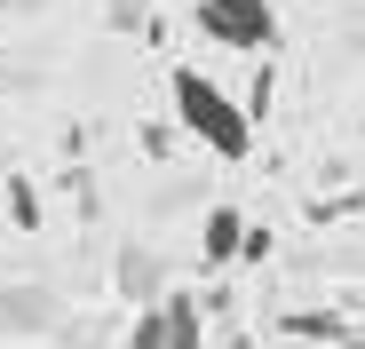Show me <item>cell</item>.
I'll list each match as a JSON object with an SVG mask.
<instances>
[{
	"mask_svg": "<svg viewBox=\"0 0 365 349\" xmlns=\"http://www.w3.org/2000/svg\"><path fill=\"white\" fill-rule=\"evenodd\" d=\"M167 95H175L182 135H199L215 159H247V151H255V111L238 103V95H222L207 72H175V80H167Z\"/></svg>",
	"mask_w": 365,
	"mask_h": 349,
	"instance_id": "obj_1",
	"label": "cell"
},
{
	"mask_svg": "<svg viewBox=\"0 0 365 349\" xmlns=\"http://www.w3.org/2000/svg\"><path fill=\"white\" fill-rule=\"evenodd\" d=\"M199 32L230 56H262L278 40V9L270 0H199Z\"/></svg>",
	"mask_w": 365,
	"mask_h": 349,
	"instance_id": "obj_2",
	"label": "cell"
},
{
	"mask_svg": "<svg viewBox=\"0 0 365 349\" xmlns=\"http://www.w3.org/2000/svg\"><path fill=\"white\" fill-rule=\"evenodd\" d=\"M48 325H56V294L48 286H0V341L48 333Z\"/></svg>",
	"mask_w": 365,
	"mask_h": 349,
	"instance_id": "obj_3",
	"label": "cell"
},
{
	"mask_svg": "<svg viewBox=\"0 0 365 349\" xmlns=\"http://www.w3.org/2000/svg\"><path fill=\"white\" fill-rule=\"evenodd\" d=\"M238 239H247V214H238V207H207V222H199V262H207V270H230V262H238Z\"/></svg>",
	"mask_w": 365,
	"mask_h": 349,
	"instance_id": "obj_4",
	"label": "cell"
},
{
	"mask_svg": "<svg viewBox=\"0 0 365 349\" xmlns=\"http://www.w3.org/2000/svg\"><path fill=\"white\" fill-rule=\"evenodd\" d=\"M111 278H119V302H128V310H135V302H151L159 286H167V270H159V254H151V246H119V270H111Z\"/></svg>",
	"mask_w": 365,
	"mask_h": 349,
	"instance_id": "obj_5",
	"label": "cell"
},
{
	"mask_svg": "<svg viewBox=\"0 0 365 349\" xmlns=\"http://www.w3.org/2000/svg\"><path fill=\"white\" fill-rule=\"evenodd\" d=\"M159 318H167V349H207V310H199V294H159Z\"/></svg>",
	"mask_w": 365,
	"mask_h": 349,
	"instance_id": "obj_6",
	"label": "cell"
},
{
	"mask_svg": "<svg viewBox=\"0 0 365 349\" xmlns=\"http://www.w3.org/2000/svg\"><path fill=\"white\" fill-rule=\"evenodd\" d=\"M9 222L16 230H40L48 214H40V183H32V174H9Z\"/></svg>",
	"mask_w": 365,
	"mask_h": 349,
	"instance_id": "obj_7",
	"label": "cell"
},
{
	"mask_svg": "<svg viewBox=\"0 0 365 349\" xmlns=\"http://www.w3.org/2000/svg\"><path fill=\"white\" fill-rule=\"evenodd\" d=\"M128 349H167V318H159V294L135 302V325H128Z\"/></svg>",
	"mask_w": 365,
	"mask_h": 349,
	"instance_id": "obj_8",
	"label": "cell"
}]
</instances>
